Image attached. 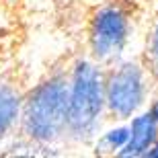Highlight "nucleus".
I'll return each instance as SVG.
<instances>
[{
	"instance_id": "3",
	"label": "nucleus",
	"mask_w": 158,
	"mask_h": 158,
	"mask_svg": "<svg viewBox=\"0 0 158 158\" xmlns=\"http://www.w3.org/2000/svg\"><path fill=\"white\" fill-rule=\"evenodd\" d=\"M134 35V10L123 0H103L88 21V56L101 66L123 60Z\"/></svg>"
},
{
	"instance_id": "9",
	"label": "nucleus",
	"mask_w": 158,
	"mask_h": 158,
	"mask_svg": "<svg viewBox=\"0 0 158 158\" xmlns=\"http://www.w3.org/2000/svg\"><path fill=\"white\" fill-rule=\"evenodd\" d=\"M148 111H150V115H152V117H154V121L158 123V99L150 103V107H148Z\"/></svg>"
},
{
	"instance_id": "11",
	"label": "nucleus",
	"mask_w": 158,
	"mask_h": 158,
	"mask_svg": "<svg viewBox=\"0 0 158 158\" xmlns=\"http://www.w3.org/2000/svg\"><path fill=\"white\" fill-rule=\"evenodd\" d=\"M99 2H103V0H99Z\"/></svg>"
},
{
	"instance_id": "8",
	"label": "nucleus",
	"mask_w": 158,
	"mask_h": 158,
	"mask_svg": "<svg viewBox=\"0 0 158 158\" xmlns=\"http://www.w3.org/2000/svg\"><path fill=\"white\" fill-rule=\"evenodd\" d=\"M144 64H146L150 76L158 82V12L154 15L152 23L146 33V47H144Z\"/></svg>"
},
{
	"instance_id": "1",
	"label": "nucleus",
	"mask_w": 158,
	"mask_h": 158,
	"mask_svg": "<svg viewBox=\"0 0 158 158\" xmlns=\"http://www.w3.org/2000/svg\"><path fill=\"white\" fill-rule=\"evenodd\" d=\"M107 115L105 66L88 58H78L68 70V121L66 140L84 144L101 134Z\"/></svg>"
},
{
	"instance_id": "2",
	"label": "nucleus",
	"mask_w": 158,
	"mask_h": 158,
	"mask_svg": "<svg viewBox=\"0 0 158 158\" xmlns=\"http://www.w3.org/2000/svg\"><path fill=\"white\" fill-rule=\"evenodd\" d=\"M68 121V74L53 72L23 97L19 131L21 138L47 148L66 138Z\"/></svg>"
},
{
	"instance_id": "6",
	"label": "nucleus",
	"mask_w": 158,
	"mask_h": 158,
	"mask_svg": "<svg viewBox=\"0 0 158 158\" xmlns=\"http://www.w3.org/2000/svg\"><path fill=\"white\" fill-rule=\"evenodd\" d=\"M25 94L10 80L0 78V142L19 127Z\"/></svg>"
},
{
	"instance_id": "7",
	"label": "nucleus",
	"mask_w": 158,
	"mask_h": 158,
	"mask_svg": "<svg viewBox=\"0 0 158 158\" xmlns=\"http://www.w3.org/2000/svg\"><path fill=\"white\" fill-rule=\"evenodd\" d=\"M129 140V125L127 123H119L113 127L101 131L97 138V154H111V156H119L121 150L127 146Z\"/></svg>"
},
{
	"instance_id": "10",
	"label": "nucleus",
	"mask_w": 158,
	"mask_h": 158,
	"mask_svg": "<svg viewBox=\"0 0 158 158\" xmlns=\"http://www.w3.org/2000/svg\"><path fill=\"white\" fill-rule=\"evenodd\" d=\"M146 158H158V140H156V144H154V146L150 148V150H148Z\"/></svg>"
},
{
	"instance_id": "4",
	"label": "nucleus",
	"mask_w": 158,
	"mask_h": 158,
	"mask_svg": "<svg viewBox=\"0 0 158 158\" xmlns=\"http://www.w3.org/2000/svg\"><path fill=\"white\" fill-rule=\"evenodd\" d=\"M152 76L144 62L119 60L105 70V99L107 115L119 121L131 119L135 113L144 111L150 94Z\"/></svg>"
},
{
	"instance_id": "5",
	"label": "nucleus",
	"mask_w": 158,
	"mask_h": 158,
	"mask_svg": "<svg viewBox=\"0 0 158 158\" xmlns=\"http://www.w3.org/2000/svg\"><path fill=\"white\" fill-rule=\"evenodd\" d=\"M129 125V140L127 146L121 150L119 158H146L148 150L158 140V123L150 115V111L135 113L131 119H127Z\"/></svg>"
}]
</instances>
